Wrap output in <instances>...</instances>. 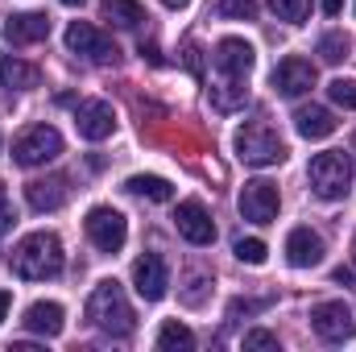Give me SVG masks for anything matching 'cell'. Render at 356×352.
I'll return each mask as SVG.
<instances>
[{"mask_svg":"<svg viewBox=\"0 0 356 352\" xmlns=\"http://www.w3.org/2000/svg\"><path fill=\"white\" fill-rule=\"evenodd\" d=\"M332 282H344V286H353V282H356V269H353V265H336V269H332Z\"/></svg>","mask_w":356,"mask_h":352,"instance_id":"836d02e7","label":"cell"},{"mask_svg":"<svg viewBox=\"0 0 356 352\" xmlns=\"http://www.w3.org/2000/svg\"><path fill=\"white\" fill-rule=\"evenodd\" d=\"M245 99H249L245 79H224V83H211V104H216L220 112H236Z\"/></svg>","mask_w":356,"mask_h":352,"instance_id":"cb8c5ba5","label":"cell"},{"mask_svg":"<svg viewBox=\"0 0 356 352\" xmlns=\"http://www.w3.org/2000/svg\"><path fill=\"white\" fill-rule=\"evenodd\" d=\"M25 332H33V336H58L63 328H67V311L58 307V303H29L25 307Z\"/></svg>","mask_w":356,"mask_h":352,"instance_id":"e0dca14e","label":"cell"},{"mask_svg":"<svg viewBox=\"0 0 356 352\" xmlns=\"http://www.w3.org/2000/svg\"><path fill=\"white\" fill-rule=\"evenodd\" d=\"M269 8H273V17H277V21H290V25H298V21H307V13H311V0H269Z\"/></svg>","mask_w":356,"mask_h":352,"instance_id":"484cf974","label":"cell"},{"mask_svg":"<svg viewBox=\"0 0 356 352\" xmlns=\"http://www.w3.org/2000/svg\"><path fill=\"white\" fill-rule=\"evenodd\" d=\"M63 154V133L54 125H29L13 141V162L17 166H46Z\"/></svg>","mask_w":356,"mask_h":352,"instance_id":"5b68a950","label":"cell"},{"mask_svg":"<svg viewBox=\"0 0 356 352\" xmlns=\"http://www.w3.org/2000/svg\"><path fill=\"white\" fill-rule=\"evenodd\" d=\"M75 129H79L83 141H104V137H112V129H116L112 104H104V99H79V108H75Z\"/></svg>","mask_w":356,"mask_h":352,"instance_id":"7c38bea8","label":"cell"},{"mask_svg":"<svg viewBox=\"0 0 356 352\" xmlns=\"http://www.w3.org/2000/svg\"><path fill=\"white\" fill-rule=\"evenodd\" d=\"M216 13L220 17H236V21H253L257 17V0H220Z\"/></svg>","mask_w":356,"mask_h":352,"instance_id":"83f0119b","label":"cell"},{"mask_svg":"<svg viewBox=\"0 0 356 352\" xmlns=\"http://www.w3.org/2000/svg\"><path fill=\"white\" fill-rule=\"evenodd\" d=\"M273 88L282 91L286 99H298V95H307V91L315 88V67H311L307 58L290 54V58H282V63L273 67Z\"/></svg>","mask_w":356,"mask_h":352,"instance_id":"5bb4252c","label":"cell"},{"mask_svg":"<svg viewBox=\"0 0 356 352\" xmlns=\"http://www.w3.org/2000/svg\"><path fill=\"white\" fill-rule=\"evenodd\" d=\"M327 95L340 104V108H356V79H332Z\"/></svg>","mask_w":356,"mask_h":352,"instance_id":"f546056e","label":"cell"},{"mask_svg":"<svg viewBox=\"0 0 356 352\" xmlns=\"http://www.w3.org/2000/svg\"><path fill=\"white\" fill-rule=\"evenodd\" d=\"M232 253H236L245 265H266V257H269L266 241H257V237H241V241L232 245Z\"/></svg>","mask_w":356,"mask_h":352,"instance_id":"4316f807","label":"cell"},{"mask_svg":"<svg viewBox=\"0 0 356 352\" xmlns=\"http://www.w3.org/2000/svg\"><path fill=\"white\" fill-rule=\"evenodd\" d=\"M133 286H137V294H141L145 303L166 298V286H170V269H166V262H162L158 253L137 257V262H133Z\"/></svg>","mask_w":356,"mask_h":352,"instance_id":"8fae6325","label":"cell"},{"mask_svg":"<svg viewBox=\"0 0 356 352\" xmlns=\"http://www.w3.org/2000/svg\"><path fill=\"white\" fill-rule=\"evenodd\" d=\"M245 352H277V336L266 328H253V332H245Z\"/></svg>","mask_w":356,"mask_h":352,"instance_id":"f1b7e54d","label":"cell"},{"mask_svg":"<svg viewBox=\"0 0 356 352\" xmlns=\"http://www.w3.org/2000/svg\"><path fill=\"white\" fill-rule=\"evenodd\" d=\"M13 220H17V211H13V203H8V195L0 191V232H4V228H8Z\"/></svg>","mask_w":356,"mask_h":352,"instance_id":"d6a6232c","label":"cell"},{"mask_svg":"<svg viewBox=\"0 0 356 352\" xmlns=\"http://www.w3.org/2000/svg\"><path fill=\"white\" fill-rule=\"evenodd\" d=\"M13 273L25 282H46L63 273V241L54 232H29L13 249Z\"/></svg>","mask_w":356,"mask_h":352,"instance_id":"7a4b0ae2","label":"cell"},{"mask_svg":"<svg viewBox=\"0 0 356 352\" xmlns=\"http://www.w3.org/2000/svg\"><path fill=\"white\" fill-rule=\"evenodd\" d=\"M232 145H236V158L245 166H277V162H286V141L269 125H261V120L241 125L236 137H232Z\"/></svg>","mask_w":356,"mask_h":352,"instance_id":"277c9868","label":"cell"},{"mask_svg":"<svg viewBox=\"0 0 356 352\" xmlns=\"http://www.w3.org/2000/svg\"><path fill=\"white\" fill-rule=\"evenodd\" d=\"M38 83H42L38 67L21 63V58H13V54L0 63V88H4V91H33Z\"/></svg>","mask_w":356,"mask_h":352,"instance_id":"ffe728a7","label":"cell"},{"mask_svg":"<svg viewBox=\"0 0 356 352\" xmlns=\"http://www.w3.org/2000/svg\"><path fill=\"white\" fill-rule=\"evenodd\" d=\"M175 228H178V237H186L191 245H211V241H216V224H211V211H207L199 199H182V203H178Z\"/></svg>","mask_w":356,"mask_h":352,"instance_id":"30bf717a","label":"cell"},{"mask_svg":"<svg viewBox=\"0 0 356 352\" xmlns=\"http://www.w3.org/2000/svg\"><path fill=\"white\" fill-rule=\"evenodd\" d=\"M182 63H186V71H191L195 79H203V50H199L195 42H186V54H182Z\"/></svg>","mask_w":356,"mask_h":352,"instance_id":"4dcf8cb0","label":"cell"},{"mask_svg":"<svg viewBox=\"0 0 356 352\" xmlns=\"http://www.w3.org/2000/svg\"><path fill=\"white\" fill-rule=\"evenodd\" d=\"M63 4H71V8H75V4H83V0H63Z\"/></svg>","mask_w":356,"mask_h":352,"instance_id":"74e56055","label":"cell"},{"mask_svg":"<svg viewBox=\"0 0 356 352\" xmlns=\"http://www.w3.org/2000/svg\"><path fill=\"white\" fill-rule=\"evenodd\" d=\"M129 191L141 195V199H154V203H170L175 199V186L158 175H133L129 178Z\"/></svg>","mask_w":356,"mask_h":352,"instance_id":"603a6c76","label":"cell"},{"mask_svg":"<svg viewBox=\"0 0 356 352\" xmlns=\"http://www.w3.org/2000/svg\"><path fill=\"white\" fill-rule=\"evenodd\" d=\"M311 328H315V336L327 340V344H344V340L356 336L353 311H348L344 303H319V307H311Z\"/></svg>","mask_w":356,"mask_h":352,"instance_id":"9c48e42d","label":"cell"},{"mask_svg":"<svg viewBox=\"0 0 356 352\" xmlns=\"http://www.w3.org/2000/svg\"><path fill=\"white\" fill-rule=\"evenodd\" d=\"M277 207H282L277 182L253 178V182L241 186V216H245L249 224H273V220H277Z\"/></svg>","mask_w":356,"mask_h":352,"instance_id":"52a82bcc","label":"cell"},{"mask_svg":"<svg viewBox=\"0 0 356 352\" xmlns=\"http://www.w3.org/2000/svg\"><path fill=\"white\" fill-rule=\"evenodd\" d=\"M83 228H88V241L99 253H120L124 241H129V220L116 207H91Z\"/></svg>","mask_w":356,"mask_h":352,"instance_id":"8992f818","label":"cell"},{"mask_svg":"<svg viewBox=\"0 0 356 352\" xmlns=\"http://www.w3.org/2000/svg\"><path fill=\"white\" fill-rule=\"evenodd\" d=\"M88 319H91V328H99L104 336H116V340L133 336L137 315H133V307L124 298V286L116 278H104L88 294Z\"/></svg>","mask_w":356,"mask_h":352,"instance_id":"6da1fadb","label":"cell"},{"mask_svg":"<svg viewBox=\"0 0 356 352\" xmlns=\"http://www.w3.org/2000/svg\"><path fill=\"white\" fill-rule=\"evenodd\" d=\"M286 262L294 265V269H315V265L323 262V237L311 232V228H294L286 237Z\"/></svg>","mask_w":356,"mask_h":352,"instance_id":"9a60e30c","label":"cell"},{"mask_svg":"<svg viewBox=\"0 0 356 352\" xmlns=\"http://www.w3.org/2000/svg\"><path fill=\"white\" fill-rule=\"evenodd\" d=\"M253 63H257V54L245 38H220L216 42V67L224 79H249Z\"/></svg>","mask_w":356,"mask_h":352,"instance_id":"4fadbf2b","label":"cell"},{"mask_svg":"<svg viewBox=\"0 0 356 352\" xmlns=\"http://www.w3.org/2000/svg\"><path fill=\"white\" fill-rule=\"evenodd\" d=\"M340 8H344V0H323V13H327V17H336Z\"/></svg>","mask_w":356,"mask_h":352,"instance_id":"e575fe53","label":"cell"},{"mask_svg":"<svg viewBox=\"0 0 356 352\" xmlns=\"http://www.w3.org/2000/svg\"><path fill=\"white\" fill-rule=\"evenodd\" d=\"M307 182L319 199L336 203L353 191V158L344 150H327V154H315L311 166H307Z\"/></svg>","mask_w":356,"mask_h":352,"instance_id":"3957f363","label":"cell"},{"mask_svg":"<svg viewBox=\"0 0 356 352\" xmlns=\"http://www.w3.org/2000/svg\"><path fill=\"white\" fill-rule=\"evenodd\" d=\"M99 17L112 21V25H120V29H137L141 21H149L137 0H99Z\"/></svg>","mask_w":356,"mask_h":352,"instance_id":"44dd1931","label":"cell"},{"mask_svg":"<svg viewBox=\"0 0 356 352\" xmlns=\"http://www.w3.org/2000/svg\"><path fill=\"white\" fill-rule=\"evenodd\" d=\"M67 50H71V54H83L91 63H116V58H120L116 42H112L108 33H99L95 25H88V21H71V25H67Z\"/></svg>","mask_w":356,"mask_h":352,"instance_id":"ba28073f","label":"cell"},{"mask_svg":"<svg viewBox=\"0 0 356 352\" xmlns=\"http://www.w3.org/2000/svg\"><path fill=\"white\" fill-rule=\"evenodd\" d=\"M158 349L162 352H191L195 349V332L186 323H178V319H166L158 328Z\"/></svg>","mask_w":356,"mask_h":352,"instance_id":"7402d4cb","label":"cell"},{"mask_svg":"<svg viewBox=\"0 0 356 352\" xmlns=\"http://www.w3.org/2000/svg\"><path fill=\"white\" fill-rule=\"evenodd\" d=\"M294 129H298V137H307V141H323V137L336 133V116H332L327 108H319V104H302V108L294 112Z\"/></svg>","mask_w":356,"mask_h":352,"instance_id":"d6986e66","label":"cell"},{"mask_svg":"<svg viewBox=\"0 0 356 352\" xmlns=\"http://www.w3.org/2000/svg\"><path fill=\"white\" fill-rule=\"evenodd\" d=\"M269 307V298H236L232 307H228V315H241V311H261Z\"/></svg>","mask_w":356,"mask_h":352,"instance_id":"1f68e13d","label":"cell"},{"mask_svg":"<svg viewBox=\"0 0 356 352\" xmlns=\"http://www.w3.org/2000/svg\"><path fill=\"white\" fill-rule=\"evenodd\" d=\"M46 33H50V17H46V13H17V17H8V25H4V38H8L13 46L42 42Z\"/></svg>","mask_w":356,"mask_h":352,"instance_id":"ac0fdd59","label":"cell"},{"mask_svg":"<svg viewBox=\"0 0 356 352\" xmlns=\"http://www.w3.org/2000/svg\"><path fill=\"white\" fill-rule=\"evenodd\" d=\"M162 4H166V8H186L191 0H162Z\"/></svg>","mask_w":356,"mask_h":352,"instance_id":"8d00e7d4","label":"cell"},{"mask_svg":"<svg viewBox=\"0 0 356 352\" xmlns=\"http://www.w3.org/2000/svg\"><path fill=\"white\" fill-rule=\"evenodd\" d=\"M67 178L50 175V178H33V182H25V203L33 207V211H58L63 203H67Z\"/></svg>","mask_w":356,"mask_h":352,"instance_id":"2e32d148","label":"cell"},{"mask_svg":"<svg viewBox=\"0 0 356 352\" xmlns=\"http://www.w3.org/2000/svg\"><path fill=\"white\" fill-rule=\"evenodd\" d=\"M348 50H353L348 33H323V38H319V58H323V63H344Z\"/></svg>","mask_w":356,"mask_h":352,"instance_id":"d4e9b609","label":"cell"},{"mask_svg":"<svg viewBox=\"0 0 356 352\" xmlns=\"http://www.w3.org/2000/svg\"><path fill=\"white\" fill-rule=\"evenodd\" d=\"M8 307H13V298H8V294H4V290H0V323H4V319H8Z\"/></svg>","mask_w":356,"mask_h":352,"instance_id":"d590c367","label":"cell"}]
</instances>
